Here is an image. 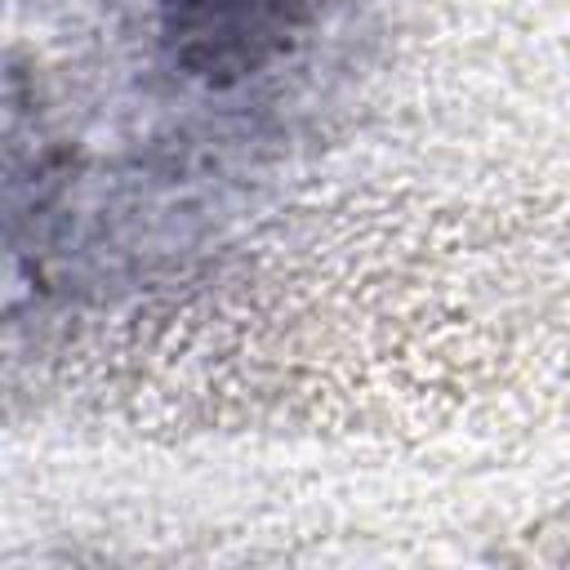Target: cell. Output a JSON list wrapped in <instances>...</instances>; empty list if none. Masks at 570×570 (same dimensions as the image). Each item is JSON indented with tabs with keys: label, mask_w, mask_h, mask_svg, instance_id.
Instances as JSON below:
<instances>
[{
	"label": "cell",
	"mask_w": 570,
	"mask_h": 570,
	"mask_svg": "<svg viewBox=\"0 0 570 570\" xmlns=\"http://www.w3.org/2000/svg\"><path fill=\"white\" fill-rule=\"evenodd\" d=\"M169 40L200 76H245L285 49L298 0H165Z\"/></svg>",
	"instance_id": "6da1fadb"
}]
</instances>
